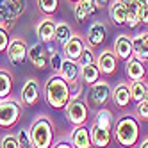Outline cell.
Listing matches in <instances>:
<instances>
[{
    "mask_svg": "<svg viewBox=\"0 0 148 148\" xmlns=\"http://www.w3.org/2000/svg\"><path fill=\"white\" fill-rule=\"evenodd\" d=\"M80 70H82V66L79 64L77 61H71V59H66L64 57L59 75L64 79L68 82V86L71 88V86H77V84L80 82Z\"/></svg>",
    "mask_w": 148,
    "mask_h": 148,
    "instance_id": "4fadbf2b",
    "label": "cell"
},
{
    "mask_svg": "<svg viewBox=\"0 0 148 148\" xmlns=\"http://www.w3.org/2000/svg\"><path fill=\"white\" fill-rule=\"evenodd\" d=\"M130 148H134V146H130Z\"/></svg>",
    "mask_w": 148,
    "mask_h": 148,
    "instance_id": "bcb514c9",
    "label": "cell"
},
{
    "mask_svg": "<svg viewBox=\"0 0 148 148\" xmlns=\"http://www.w3.org/2000/svg\"><path fill=\"white\" fill-rule=\"evenodd\" d=\"M86 47H88L86 45V39H84L82 36H79V34H73L71 39L68 41L64 47H62V50H64V57L71 59V61H79Z\"/></svg>",
    "mask_w": 148,
    "mask_h": 148,
    "instance_id": "e0dca14e",
    "label": "cell"
},
{
    "mask_svg": "<svg viewBox=\"0 0 148 148\" xmlns=\"http://www.w3.org/2000/svg\"><path fill=\"white\" fill-rule=\"evenodd\" d=\"M100 70L97 66V62L95 64H88V66H82L80 70V80L84 84H88V86H93V84H97L100 80Z\"/></svg>",
    "mask_w": 148,
    "mask_h": 148,
    "instance_id": "d4e9b609",
    "label": "cell"
},
{
    "mask_svg": "<svg viewBox=\"0 0 148 148\" xmlns=\"http://www.w3.org/2000/svg\"><path fill=\"white\" fill-rule=\"evenodd\" d=\"M143 102H145V103H148V89H146V93H145V97H143Z\"/></svg>",
    "mask_w": 148,
    "mask_h": 148,
    "instance_id": "ee69618b",
    "label": "cell"
},
{
    "mask_svg": "<svg viewBox=\"0 0 148 148\" xmlns=\"http://www.w3.org/2000/svg\"><path fill=\"white\" fill-rule=\"evenodd\" d=\"M129 86H130V97H132V102L134 103H139L145 97V93L148 89L146 86V82L145 80H137V82H129Z\"/></svg>",
    "mask_w": 148,
    "mask_h": 148,
    "instance_id": "f1b7e54d",
    "label": "cell"
},
{
    "mask_svg": "<svg viewBox=\"0 0 148 148\" xmlns=\"http://www.w3.org/2000/svg\"><path fill=\"white\" fill-rule=\"evenodd\" d=\"M139 20L143 25H148V5H139Z\"/></svg>",
    "mask_w": 148,
    "mask_h": 148,
    "instance_id": "74e56055",
    "label": "cell"
},
{
    "mask_svg": "<svg viewBox=\"0 0 148 148\" xmlns=\"http://www.w3.org/2000/svg\"><path fill=\"white\" fill-rule=\"evenodd\" d=\"M30 139L34 143V148H52L56 143V125L52 121V118L45 114H39L38 118L32 120L29 127Z\"/></svg>",
    "mask_w": 148,
    "mask_h": 148,
    "instance_id": "3957f363",
    "label": "cell"
},
{
    "mask_svg": "<svg viewBox=\"0 0 148 148\" xmlns=\"http://www.w3.org/2000/svg\"><path fill=\"white\" fill-rule=\"evenodd\" d=\"M112 52L114 56L118 57V61L127 62L132 56H134V48H132V38L120 34L118 38L114 39V45H112Z\"/></svg>",
    "mask_w": 148,
    "mask_h": 148,
    "instance_id": "9a60e30c",
    "label": "cell"
},
{
    "mask_svg": "<svg viewBox=\"0 0 148 148\" xmlns=\"http://www.w3.org/2000/svg\"><path fill=\"white\" fill-rule=\"evenodd\" d=\"M127 2V27L136 29L141 23L139 20V4L137 0H125Z\"/></svg>",
    "mask_w": 148,
    "mask_h": 148,
    "instance_id": "484cf974",
    "label": "cell"
},
{
    "mask_svg": "<svg viewBox=\"0 0 148 148\" xmlns=\"http://www.w3.org/2000/svg\"><path fill=\"white\" fill-rule=\"evenodd\" d=\"M5 2H9V4L13 5V9L16 11L18 16L23 14V11H25V0H5Z\"/></svg>",
    "mask_w": 148,
    "mask_h": 148,
    "instance_id": "8d00e7d4",
    "label": "cell"
},
{
    "mask_svg": "<svg viewBox=\"0 0 148 148\" xmlns=\"http://www.w3.org/2000/svg\"><path fill=\"white\" fill-rule=\"evenodd\" d=\"M43 93H45V102L54 109L66 107L68 102L71 100V88L59 73H54L52 77L47 79Z\"/></svg>",
    "mask_w": 148,
    "mask_h": 148,
    "instance_id": "6da1fadb",
    "label": "cell"
},
{
    "mask_svg": "<svg viewBox=\"0 0 148 148\" xmlns=\"http://www.w3.org/2000/svg\"><path fill=\"white\" fill-rule=\"evenodd\" d=\"M9 29H5L4 25H0V52H5L9 47Z\"/></svg>",
    "mask_w": 148,
    "mask_h": 148,
    "instance_id": "d590c367",
    "label": "cell"
},
{
    "mask_svg": "<svg viewBox=\"0 0 148 148\" xmlns=\"http://www.w3.org/2000/svg\"><path fill=\"white\" fill-rule=\"evenodd\" d=\"M0 148H20L16 134H5L0 139Z\"/></svg>",
    "mask_w": 148,
    "mask_h": 148,
    "instance_id": "836d02e7",
    "label": "cell"
},
{
    "mask_svg": "<svg viewBox=\"0 0 148 148\" xmlns=\"http://www.w3.org/2000/svg\"><path fill=\"white\" fill-rule=\"evenodd\" d=\"M105 38H107V25L102 22H95L91 23V27L88 29L86 34V45L91 48H98L103 45Z\"/></svg>",
    "mask_w": 148,
    "mask_h": 148,
    "instance_id": "5bb4252c",
    "label": "cell"
},
{
    "mask_svg": "<svg viewBox=\"0 0 148 148\" xmlns=\"http://www.w3.org/2000/svg\"><path fill=\"white\" fill-rule=\"evenodd\" d=\"M39 95H41V88H39L38 79H27L22 88V93H20V102L25 107H30V105L38 103Z\"/></svg>",
    "mask_w": 148,
    "mask_h": 148,
    "instance_id": "9c48e42d",
    "label": "cell"
},
{
    "mask_svg": "<svg viewBox=\"0 0 148 148\" xmlns=\"http://www.w3.org/2000/svg\"><path fill=\"white\" fill-rule=\"evenodd\" d=\"M64 109H66V118L71 121L73 127L86 125L88 116H89V107L86 102H82L80 98H73L68 102V105Z\"/></svg>",
    "mask_w": 148,
    "mask_h": 148,
    "instance_id": "8992f818",
    "label": "cell"
},
{
    "mask_svg": "<svg viewBox=\"0 0 148 148\" xmlns=\"http://www.w3.org/2000/svg\"><path fill=\"white\" fill-rule=\"evenodd\" d=\"M70 143L73 148H91V134L89 129L86 125H80L75 127L71 132H70Z\"/></svg>",
    "mask_w": 148,
    "mask_h": 148,
    "instance_id": "d6986e66",
    "label": "cell"
},
{
    "mask_svg": "<svg viewBox=\"0 0 148 148\" xmlns=\"http://www.w3.org/2000/svg\"><path fill=\"white\" fill-rule=\"evenodd\" d=\"M137 4L139 5H148V0H137Z\"/></svg>",
    "mask_w": 148,
    "mask_h": 148,
    "instance_id": "7bdbcfd3",
    "label": "cell"
},
{
    "mask_svg": "<svg viewBox=\"0 0 148 148\" xmlns=\"http://www.w3.org/2000/svg\"><path fill=\"white\" fill-rule=\"evenodd\" d=\"M111 100L114 102V105L118 109H127L132 103V97H130V86L129 82H118L112 88V97Z\"/></svg>",
    "mask_w": 148,
    "mask_h": 148,
    "instance_id": "2e32d148",
    "label": "cell"
},
{
    "mask_svg": "<svg viewBox=\"0 0 148 148\" xmlns=\"http://www.w3.org/2000/svg\"><path fill=\"white\" fill-rule=\"evenodd\" d=\"M48 52H50V68H52V71H54V73H59L64 57H62L61 52H56V50H52V48H48Z\"/></svg>",
    "mask_w": 148,
    "mask_h": 148,
    "instance_id": "4dcf8cb0",
    "label": "cell"
},
{
    "mask_svg": "<svg viewBox=\"0 0 148 148\" xmlns=\"http://www.w3.org/2000/svg\"><path fill=\"white\" fill-rule=\"evenodd\" d=\"M98 11V5L95 0H80V2L75 4L73 7V14H75V20L77 22H86L89 16H93L95 13Z\"/></svg>",
    "mask_w": 148,
    "mask_h": 148,
    "instance_id": "ffe728a7",
    "label": "cell"
},
{
    "mask_svg": "<svg viewBox=\"0 0 148 148\" xmlns=\"http://www.w3.org/2000/svg\"><path fill=\"white\" fill-rule=\"evenodd\" d=\"M71 36H73L71 27H70L66 22H59L57 27H56V41H57V43H59L61 47H64L68 41L71 39Z\"/></svg>",
    "mask_w": 148,
    "mask_h": 148,
    "instance_id": "83f0119b",
    "label": "cell"
},
{
    "mask_svg": "<svg viewBox=\"0 0 148 148\" xmlns=\"http://www.w3.org/2000/svg\"><path fill=\"white\" fill-rule=\"evenodd\" d=\"M22 118V102L16 98H0V129H13Z\"/></svg>",
    "mask_w": 148,
    "mask_h": 148,
    "instance_id": "277c9868",
    "label": "cell"
},
{
    "mask_svg": "<svg viewBox=\"0 0 148 148\" xmlns=\"http://www.w3.org/2000/svg\"><path fill=\"white\" fill-rule=\"evenodd\" d=\"M80 66H88V64H95L97 62V57H95V52H93V48L91 47H86L84 48V52H82V56H80V59L77 61Z\"/></svg>",
    "mask_w": 148,
    "mask_h": 148,
    "instance_id": "d6a6232c",
    "label": "cell"
},
{
    "mask_svg": "<svg viewBox=\"0 0 148 148\" xmlns=\"http://www.w3.org/2000/svg\"><path fill=\"white\" fill-rule=\"evenodd\" d=\"M109 14L114 25H127V2L125 0H112L109 4Z\"/></svg>",
    "mask_w": 148,
    "mask_h": 148,
    "instance_id": "44dd1931",
    "label": "cell"
},
{
    "mask_svg": "<svg viewBox=\"0 0 148 148\" xmlns=\"http://www.w3.org/2000/svg\"><path fill=\"white\" fill-rule=\"evenodd\" d=\"M125 73H127V79H129L130 82L146 80L148 68L145 64V61H141V59H137L136 56H132L129 61L125 62Z\"/></svg>",
    "mask_w": 148,
    "mask_h": 148,
    "instance_id": "8fae6325",
    "label": "cell"
},
{
    "mask_svg": "<svg viewBox=\"0 0 148 148\" xmlns=\"http://www.w3.org/2000/svg\"><path fill=\"white\" fill-rule=\"evenodd\" d=\"M112 136L116 143L123 148L136 146L139 141V121L134 114H123L118 118V121L114 123Z\"/></svg>",
    "mask_w": 148,
    "mask_h": 148,
    "instance_id": "7a4b0ae2",
    "label": "cell"
},
{
    "mask_svg": "<svg viewBox=\"0 0 148 148\" xmlns=\"http://www.w3.org/2000/svg\"><path fill=\"white\" fill-rule=\"evenodd\" d=\"M27 52H29V45L25 43L23 38H14L9 41V47L5 50L7 59L11 64H22L27 59Z\"/></svg>",
    "mask_w": 148,
    "mask_h": 148,
    "instance_id": "ba28073f",
    "label": "cell"
},
{
    "mask_svg": "<svg viewBox=\"0 0 148 148\" xmlns=\"http://www.w3.org/2000/svg\"><path fill=\"white\" fill-rule=\"evenodd\" d=\"M38 5H39V11L45 16H52L59 9V0H38Z\"/></svg>",
    "mask_w": 148,
    "mask_h": 148,
    "instance_id": "f546056e",
    "label": "cell"
},
{
    "mask_svg": "<svg viewBox=\"0 0 148 148\" xmlns=\"http://www.w3.org/2000/svg\"><path fill=\"white\" fill-rule=\"evenodd\" d=\"M137 148H148V137H145V139L139 143V146H137Z\"/></svg>",
    "mask_w": 148,
    "mask_h": 148,
    "instance_id": "b9f144b4",
    "label": "cell"
},
{
    "mask_svg": "<svg viewBox=\"0 0 148 148\" xmlns=\"http://www.w3.org/2000/svg\"><path fill=\"white\" fill-rule=\"evenodd\" d=\"M111 97H112L111 86L105 80H98L86 93V103L88 107H93V109H103L107 105V102L111 100Z\"/></svg>",
    "mask_w": 148,
    "mask_h": 148,
    "instance_id": "5b68a950",
    "label": "cell"
},
{
    "mask_svg": "<svg viewBox=\"0 0 148 148\" xmlns=\"http://www.w3.org/2000/svg\"><path fill=\"white\" fill-rule=\"evenodd\" d=\"M52 148H73L71 146V143L70 141H64V139H61V141H57L54 146H52Z\"/></svg>",
    "mask_w": 148,
    "mask_h": 148,
    "instance_id": "ab89813d",
    "label": "cell"
},
{
    "mask_svg": "<svg viewBox=\"0 0 148 148\" xmlns=\"http://www.w3.org/2000/svg\"><path fill=\"white\" fill-rule=\"evenodd\" d=\"M56 27H57V23L52 20V16H45L38 22L36 34L43 45H48L52 41H56Z\"/></svg>",
    "mask_w": 148,
    "mask_h": 148,
    "instance_id": "7c38bea8",
    "label": "cell"
},
{
    "mask_svg": "<svg viewBox=\"0 0 148 148\" xmlns=\"http://www.w3.org/2000/svg\"><path fill=\"white\" fill-rule=\"evenodd\" d=\"M0 2H2V0H0Z\"/></svg>",
    "mask_w": 148,
    "mask_h": 148,
    "instance_id": "7dc6e473",
    "label": "cell"
},
{
    "mask_svg": "<svg viewBox=\"0 0 148 148\" xmlns=\"http://www.w3.org/2000/svg\"><path fill=\"white\" fill-rule=\"evenodd\" d=\"M68 2H71V4H77V2H80V0H68Z\"/></svg>",
    "mask_w": 148,
    "mask_h": 148,
    "instance_id": "f6af8a7d",
    "label": "cell"
},
{
    "mask_svg": "<svg viewBox=\"0 0 148 148\" xmlns=\"http://www.w3.org/2000/svg\"><path fill=\"white\" fill-rule=\"evenodd\" d=\"M93 123H97V125L103 127V129H107V130H112L116 121H114L112 112L107 107H103V109H98V112H97V116H95V121Z\"/></svg>",
    "mask_w": 148,
    "mask_h": 148,
    "instance_id": "4316f807",
    "label": "cell"
},
{
    "mask_svg": "<svg viewBox=\"0 0 148 148\" xmlns=\"http://www.w3.org/2000/svg\"><path fill=\"white\" fill-rule=\"evenodd\" d=\"M97 66L102 75H114L118 71V57L114 56V52L111 48H105L97 57Z\"/></svg>",
    "mask_w": 148,
    "mask_h": 148,
    "instance_id": "30bf717a",
    "label": "cell"
},
{
    "mask_svg": "<svg viewBox=\"0 0 148 148\" xmlns=\"http://www.w3.org/2000/svg\"><path fill=\"white\" fill-rule=\"evenodd\" d=\"M18 18L20 16L16 14V11L13 9V5L9 4V2H5V0H2V2H0V25H4L5 29L11 30Z\"/></svg>",
    "mask_w": 148,
    "mask_h": 148,
    "instance_id": "603a6c76",
    "label": "cell"
},
{
    "mask_svg": "<svg viewBox=\"0 0 148 148\" xmlns=\"http://www.w3.org/2000/svg\"><path fill=\"white\" fill-rule=\"evenodd\" d=\"M91 145L95 148H107L111 139H112V130H107V129H103V127L97 125V123H93L91 125Z\"/></svg>",
    "mask_w": 148,
    "mask_h": 148,
    "instance_id": "ac0fdd59",
    "label": "cell"
},
{
    "mask_svg": "<svg viewBox=\"0 0 148 148\" xmlns=\"http://www.w3.org/2000/svg\"><path fill=\"white\" fill-rule=\"evenodd\" d=\"M16 137H18L20 148H34V143H32V139H30L29 129H20V130L16 132Z\"/></svg>",
    "mask_w": 148,
    "mask_h": 148,
    "instance_id": "1f68e13d",
    "label": "cell"
},
{
    "mask_svg": "<svg viewBox=\"0 0 148 148\" xmlns=\"http://www.w3.org/2000/svg\"><path fill=\"white\" fill-rule=\"evenodd\" d=\"M134 116L137 120H148V103H145L143 100L139 103H136V112Z\"/></svg>",
    "mask_w": 148,
    "mask_h": 148,
    "instance_id": "e575fe53",
    "label": "cell"
},
{
    "mask_svg": "<svg viewBox=\"0 0 148 148\" xmlns=\"http://www.w3.org/2000/svg\"><path fill=\"white\" fill-rule=\"evenodd\" d=\"M27 59L32 62V66L38 68V70H45L50 66V54L47 47L38 41V43H32L29 47V52H27Z\"/></svg>",
    "mask_w": 148,
    "mask_h": 148,
    "instance_id": "52a82bcc",
    "label": "cell"
},
{
    "mask_svg": "<svg viewBox=\"0 0 148 148\" xmlns=\"http://www.w3.org/2000/svg\"><path fill=\"white\" fill-rule=\"evenodd\" d=\"M95 2H97V5H98V9H100V7H105V5H107L109 0H95Z\"/></svg>",
    "mask_w": 148,
    "mask_h": 148,
    "instance_id": "60d3db41",
    "label": "cell"
},
{
    "mask_svg": "<svg viewBox=\"0 0 148 148\" xmlns=\"http://www.w3.org/2000/svg\"><path fill=\"white\" fill-rule=\"evenodd\" d=\"M13 73L5 70V68H0V98H7L11 97L13 93Z\"/></svg>",
    "mask_w": 148,
    "mask_h": 148,
    "instance_id": "cb8c5ba5",
    "label": "cell"
},
{
    "mask_svg": "<svg viewBox=\"0 0 148 148\" xmlns=\"http://www.w3.org/2000/svg\"><path fill=\"white\" fill-rule=\"evenodd\" d=\"M132 48H134V56L141 61H148V30L139 32L132 38Z\"/></svg>",
    "mask_w": 148,
    "mask_h": 148,
    "instance_id": "7402d4cb",
    "label": "cell"
},
{
    "mask_svg": "<svg viewBox=\"0 0 148 148\" xmlns=\"http://www.w3.org/2000/svg\"><path fill=\"white\" fill-rule=\"evenodd\" d=\"M80 95H82V84L79 82L77 86H71V100L73 98H80Z\"/></svg>",
    "mask_w": 148,
    "mask_h": 148,
    "instance_id": "f35d334b",
    "label": "cell"
}]
</instances>
